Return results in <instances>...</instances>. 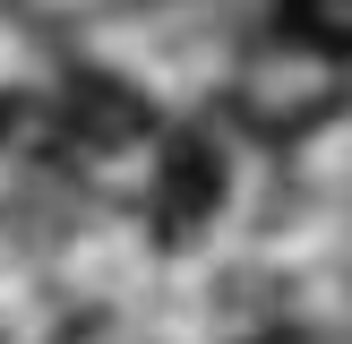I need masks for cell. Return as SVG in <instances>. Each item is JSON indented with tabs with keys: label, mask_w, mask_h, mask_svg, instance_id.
Masks as SVG:
<instances>
[{
	"label": "cell",
	"mask_w": 352,
	"mask_h": 344,
	"mask_svg": "<svg viewBox=\"0 0 352 344\" xmlns=\"http://www.w3.org/2000/svg\"><path fill=\"white\" fill-rule=\"evenodd\" d=\"M258 344H301V336H258Z\"/></svg>",
	"instance_id": "4"
},
{
	"label": "cell",
	"mask_w": 352,
	"mask_h": 344,
	"mask_svg": "<svg viewBox=\"0 0 352 344\" xmlns=\"http://www.w3.org/2000/svg\"><path fill=\"white\" fill-rule=\"evenodd\" d=\"M284 26L327 61H352V0H284Z\"/></svg>",
	"instance_id": "2"
},
{
	"label": "cell",
	"mask_w": 352,
	"mask_h": 344,
	"mask_svg": "<svg viewBox=\"0 0 352 344\" xmlns=\"http://www.w3.org/2000/svg\"><path fill=\"white\" fill-rule=\"evenodd\" d=\"M9 120H17V103H9V95H0V138H9Z\"/></svg>",
	"instance_id": "3"
},
{
	"label": "cell",
	"mask_w": 352,
	"mask_h": 344,
	"mask_svg": "<svg viewBox=\"0 0 352 344\" xmlns=\"http://www.w3.org/2000/svg\"><path fill=\"white\" fill-rule=\"evenodd\" d=\"M215 206H223V155L198 129H172L164 155H155V224H164V241H189L198 224H215Z\"/></svg>",
	"instance_id": "1"
}]
</instances>
